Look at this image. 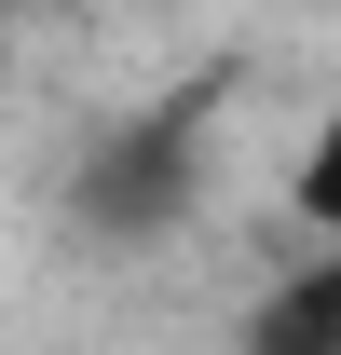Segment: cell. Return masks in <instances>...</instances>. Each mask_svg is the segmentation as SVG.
<instances>
[{"label":"cell","instance_id":"1","mask_svg":"<svg viewBox=\"0 0 341 355\" xmlns=\"http://www.w3.org/2000/svg\"><path fill=\"white\" fill-rule=\"evenodd\" d=\"M191 191V110H164V123H137L110 164H96V232H164V205Z\"/></svg>","mask_w":341,"mask_h":355},{"label":"cell","instance_id":"2","mask_svg":"<svg viewBox=\"0 0 341 355\" xmlns=\"http://www.w3.org/2000/svg\"><path fill=\"white\" fill-rule=\"evenodd\" d=\"M259 355H341V273L287 287V301H273V328H259Z\"/></svg>","mask_w":341,"mask_h":355},{"label":"cell","instance_id":"3","mask_svg":"<svg viewBox=\"0 0 341 355\" xmlns=\"http://www.w3.org/2000/svg\"><path fill=\"white\" fill-rule=\"evenodd\" d=\"M300 205H314V219H328V232H341V123H328V137H314V164H300Z\"/></svg>","mask_w":341,"mask_h":355}]
</instances>
